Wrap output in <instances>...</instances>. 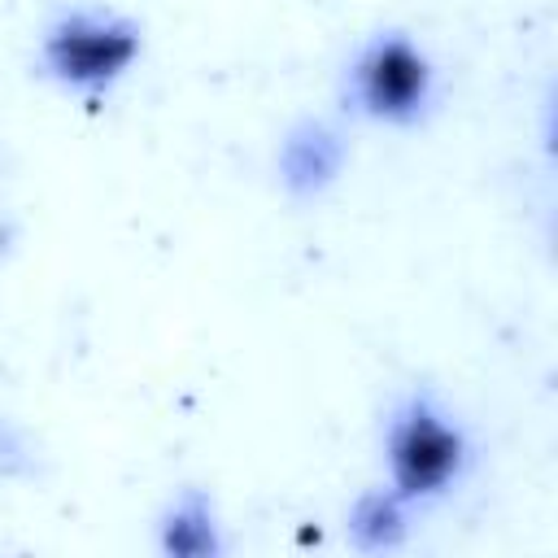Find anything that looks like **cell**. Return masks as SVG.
<instances>
[{
    "instance_id": "1",
    "label": "cell",
    "mask_w": 558,
    "mask_h": 558,
    "mask_svg": "<svg viewBox=\"0 0 558 558\" xmlns=\"http://www.w3.org/2000/svg\"><path fill=\"white\" fill-rule=\"evenodd\" d=\"M384 458L392 497L401 506H427L453 493L471 471V436L432 392H410L388 414Z\"/></svg>"
},
{
    "instance_id": "2",
    "label": "cell",
    "mask_w": 558,
    "mask_h": 558,
    "mask_svg": "<svg viewBox=\"0 0 558 558\" xmlns=\"http://www.w3.org/2000/svg\"><path fill=\"white\" fill-rule=\"evenodd\" d=\"M140 52H144V31L131 17L105 13V9L61 13L44 31V44H39L44 70L61 87L83 92L87 100L105 96L118 78H126V70L135 65Z\"/></svg>"
},
{
    "instance_id": "3",
    "label": "cell",
    "mask_w": 558,
    "mask_h": 558,
    "mask_svg": "<svg viewBox=\"0 0 558 558\" xmlns=\"http://www.w3.org/2000/svg\"><path fill=\"white\" fill-rule=\"evenodd\" d=\"M349 100L375 122L410 126L436 100V65L405 31H379L349 61Z\"/></svg>"
}]
</instances>
